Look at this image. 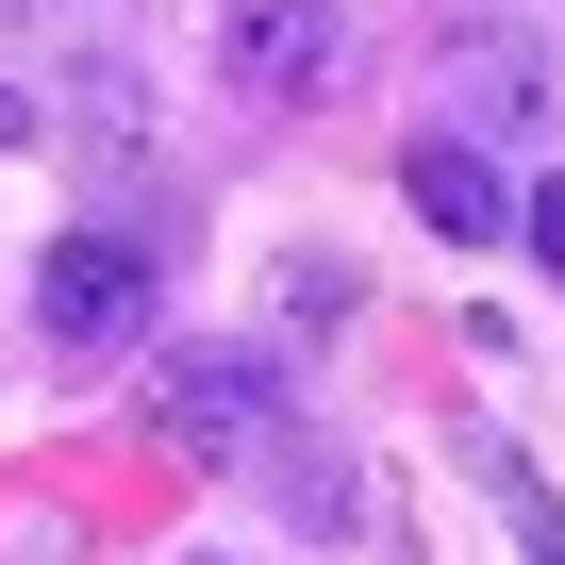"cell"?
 <instances>
[{
  "mask_svg": "<svg viewBox=\"0 0 565 565\" xmlns=\"http://www.w3.org/2000/svg\"><path fill=\"white\" fill-rule=\"evenodd\" d=\"M150 433H167L183 466H249V449L282 433V366H266V350H167Z\"/></svg>",
  "mask_w": 565,
  "mask_h": 565,
  "instance_id": "obj_1",
  "label": "cell"
},
{
  "mask_svg": "<svg viewBox=\"0 0 565 565\" xmlns=\"http://www.w3.org/2000/svg\"><path fill=\"white\" fill-rule=\"evenodd\" d=\"M34 317H51V350H134L150 333V249L134 233H67L34 266Z\"/></svg>",
  "mask_w": 565,
  "mask_h": 565,
  "instance_id": "obj_2",
  "label": "cell"
},
{
  "mask_svg": "<svg viewBox=\"0 0 565 565\" xmlns=\"http://www.w3.org/2000/svg\"><path fill=\"white\" fill-rule=\"evenodd\" d=\"M333 51H350L333 0H233V18H216V67H233L249 100H317V84H333Z\"/></svg>",
  "mask_w": 565,
  "mask_h": 565,
  "instance_id": "obj_3",
  "label": "cell"
},
{
  "mask_svg": "<svg viewBox=\"0 0 565 565\" xmlns=\"http://www.w3.org/2000/svg\"><path fill=\"white\" fill-rule=\"evenodd\" d=\"M399 200H416L433 233H466V249H499V233H515V183L482 167V134H416V150H399Z\"/></svg>",
  "mask_w": 565,
  "mask_h": 565,
  "instance_id": "obj_4",
  "label": "cell"
},
{
  "mask_svg": "<svg viewBox=\"0 0 565 565\" xmlns=\"http://www.w3.org/2000/svg\"><path fill=\"white\" fill-rule=\"evenodd\" d=\"M266 449H282V433H266ZM282 515H300L317 548H350V532H366V466H350V449H282Z\"/></svg>",
  "mask_w": 565,
  "mask_h": 565,
  "instance_id": "obj_5",
  "label": "cell"
},
{
  "mask_svg": "<svg viewBox=\"0 0 565 565\" xmlns=\"http://www.w3.org/2000/svg\"><path fill=\"white\" fill-rule=\"evenodd\" d=\"M67 117H84V150H100V167H134V150H150V84H134V67H84V84H67Z\"/></svg>",
  "mask_w": 565,
  "mask_h": 565,
  "instance_id": "obj_6",
  "label": "cell"
},
{
  "mask_svg": "<svg viewBox=\"0 0 565 565\" xmlns=\"http://www.w3.org/2000/svg\"><path fill=\"white\" fill-rule=\"evenodd\" d=\"M532 100H548L532 51H482V67H466V134H532Z\"/></svg>",
  "mask_w": 565,
  "mask_h": 565,
  "instance_id": "obj_7",
  "label": "cell"
},
{
  "mask_svg": "<svg viewBox=\"0 0 565 565\" xmlns=\"http://www.w3.org/2000/svg\"><path fill=\"white\" fill-rule=\"evenodd\" d=\"M366 317V266H282V333H350Z\"/></svg>",
  "mask_w": 565,
  "mask_h": 565,
  "instance_id": "obj_8",
  "label": "cell"
},
{
  "mask_svg": "<svg viewBox=\"0 0 565 565\" xmlns=\"http://www.w3.org/2000/svg\"><path fill=\"white\" fill-rule=\"evenodd\" d=\"M499 499H515V565H565V499H548L532 466H499Z\"/></svg>",
  "mask_w": 565,
  "mask_h": 565,
  "instance_id": "obj_9",
  "label": "cell"
},
{
  "mask_svg": "<svg viewBox=\"0 0 565 565\" xmlns=\"http://www.w3.org/2000/svg\"><path fill=\"white\" fill-rule=\"evenodd\" d=\"M515 249H532V266L565 282V183H532V200H515Z\"/></svg>",
  "mask_w": 565,
  "mask_h": 565,
  "instance_id": "obj_10",
  "label": "cell"
},
{
  "mask_svg": "<svg viewBox=\"0 0 565 565\" xmlns=\"http://www.w3.org/2000/svg\"><path fill=\"white\" fill-rule=\"evenodd\" d=\"M51 18H84V0H0V34H51Z\"/></svg>",
  "mask_w": 565,
  "mask_h": 565,
  "instance_id": "obj_11",
  "label": "cell"
},
{
  "mask_svg": "<svg viewBox=\"0 0 565 565\" xmlns=\"http://www.w3.org/2000/svg\"><path fill=\"white\" fill-rule=\"evenodd\" d=\"M18 134H34V100H0V150H18Z\"/></svg>",
  "mask_w": 565,
  "mask_h": 565,
  "instance_id": "obj_12",
  "label": "cell"
}]
</instances>
